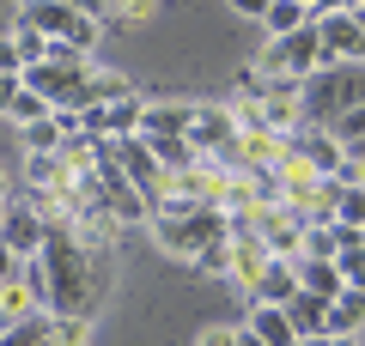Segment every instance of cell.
<instances>
[{"label": "cell", "instance_id": "1", "mask_svg": "<svg viewBox=\"0 0 365 346\" xmlns=\"http://www.w3.org/2000/svg\"><path fill=\"white\" fill-rule=\"evenodd\" d=\"M37 273H43V304H49L55 316H91V310L110 298L104 249H86L67 225H49Z\"/></svg>", "mask_w": 365, "mask_h": 346}, {"label": "cell", "instance_id": "2", "mask_svg": "<svg viewBox=\"0 0 365 346\" xmlns=\"http://www.w3.org/2000/svg\"><path fill=\"white\" fill-rule=\"evenodd\" d=\"M299 103H304V128H335L353 103H365V61L317 67V73L299 85Z\"/></svg>", "mask_w": 365, "mask_h": 346}, {"label": "cell", "instance_id": "3", "mask_svg": "<svg viewBox=\"0 0 365 346\" xmlns=\"http://www.w3.org/2000/svg\"><path fill=\"white\" fill-rule=\"evenodd\" d=\"M153 237L170 249V256H189V261H195L207 243L232 237V213H225V206H213V201L182 206V213H153Z\"/></svg>", "mask_w": 365, "mask_h": 346}, {"label": "cell", "instance_id": "4", "mask_svg": "<svg viewBox=\"0 0 365 346\" xmlns=\"http://www.w3.org/2000/svg\"><path fill=\"white\" fill-rule=\"evenodd\" d=\"M19 25L43 31V37H55V43H73V49H91V43H98V13H86L73 0H25Z\"/></svg>", "mask_w": 365, "mask_h": 346}, {"label": "cell", "instance_id": "5", "mask_svg": "<svg viewBox=\"0 0 365 346\" xmlns=\"http://www.w3.org/2000/svg\"><path fill=\"white\" fill-rule=\"evenodd\" d=\"M37 310H49V304H43V273H37V261H25L13 280L0 285V334L19 328V322H31Z\"/></svg>", "mask_w": 365, "mask_h": 346}, {"label": "cell", "instance_id": "6", "mask_svg": "<svg viewBox=\"0 0 365 346\" xmlns=\"http://www.w3.org/2000/svg\"><path fill=\"white\" fill-rule=\"evenodd\" d=\"M43 237H49V219H43L31 201H6V219H0V243L13 249V256L37 261V256H43Z\"/></svg>", "mask_w": 365, "mask_h": 346}, {"label": "cell", "instance_id": "7", "mask_svg": "<svg viewBox=\"0 0 365 346\" xmlns=\"http://www.w3.org/2000/svg\"><path fill=\"white\" fill-rule=\"evenodd\" d=\"M317 37H323V67L365 61V31L353 13H317Z\"/></svg>", "mask_w": 365, "mask_h": 346}, {"label": "cell", "instance_id": "8", "mask_svg": "<svg viewBox=\"0 0 365 346\" xmlns=\"http://www.w3.org/2000/svg\"><path fill=\"white\" fill-rule=\"evenodd\" d=\"M237 134H244V128H237V115H232V110H213V103H201V110H195V128H189V140H195V152L213 158V152H225Z\"/></svg>", "mask_w": 365, "mask_h": 346}, {"label": "cell", "instance_id": "9", "mask_svg": "<svg viewBox=\"0 0 365 346\" xmlns=\"http://www.w3.org/2000/svg\"><path fill=\"white\" fill-rule=\"evenodd\" d=\"M299 298V261L292 256H274L262 268V280L250 285V304H292Z\"/></svg>", "mask_w": 365, "mask_h": 346}, {"label": "cell", "instance_id": "10", "mask_svg": "<svg viewBox=\"0 0 365 346\" xmlns=\"http://www.w3.org/2000/svg\"><path fill=\"white\" fill-rule=\"evenodd\" d=\"M189 128H195V103H146V115H140L146 140H165V134H182L189 140Z\"/></svg>", "mask_w": 365, "mask_h": 346}, {"label": "cell", "instance_id": "11", "mask_svg": "<svg viewBox=\"0 0 365 346\" xmlns=\"http://www.w3.org/2000/svg\"><path fill=\"white\" fill-rule=\"evenodd\" d=\"M244 328H256V334H262V340H268V346H299V328H292L287 304H250Z\"/></svg>", "mask_w": 365, "mask_h": 346}, {"label": "cell", "instance_id": "12", "mask_svg": "<svg viewBox=\"0 0 365 346\" xmlns=\"http://www.w3.org/2000/svg\"><path fill=\"white\" fill-rule=\"evenodd\" d=\"M299 285H304V292H317V298H329V304L347 292V280H341L335 256H299Z\"/></svg>", "mask_w": 365, "mask_h": 346}, {"label": "cell", "instance_id": "13", "mask_svg": "<svg viewBox=\"0 0 365 346\" xmlns=\"http://www.w3.org/2000/svg\"><path fill=\"white\" fill-rule=\"evenodd\" d=\"M287 316H292V328H299V334L329 340V298H317V292H304V285H299V298L287 304Z\"/></svg>", "mask_w": 365, "mask_h": 346}, {"label": "cell", "instance_id": "14", "mask_svg": "<svg viewBox=\"0 0 365 346\" xmlns=\"http://www.w3.org/2000/svg\"><path fill=\"white\" fill-rule=\"evenodd\" d=\"M0 346H61V322H55V310H37L31 322L0 334Z\"/></svg>", "mask_w": 365, "mask_h": 346}, {"label": "cell", "instance_id": "15", "mask_svg": "<svg viewBox=\"0 0 365 346\" xmlns=\"http://www.w3.org/2000/svg\"><path fill=\"white\" fill-rule=\"evenodd\" d=\"M311 19H317V6H311V0H274L262 25H268V37H292V31H304Z\"/></svg>", "mask_w": 365, "mask_h": 346}, {"label": "cell", "instance_id": "16", "mask_svg": "<svg viewBox=\"0 0 365 346\" xmlns=\"http://www.w3.org/2000/svg\"><path fill=\"white\" fill-rule=\"evenodd\" d=\"M359 322H365V292L347 285V292L329 304V334H359Z\"/></svg>", "mask_w": 365, "mask_h": 346}, {"label": "cell", "instance_id": "17", "mask_svg": "<svg viewBox=\"0 0 365 346\" xmlns=\"http://www.w3.org/2000/svg\"><path fill=\"white\" fill-rule=\"evenodd\" d=\"M19 134H25V146H31V152H61V146H67L61 115H43V122H31V128H19Z\"/></svg>", "mask_w": 365, "mask_h": 346}, {"label": "cell", "instance_id": "18", "mask_svg": "<svg viewBox=\"0 0 365 346\" xmlns=\"http://www.w3.org/2000/svg\"><path fill=\"white\" fill-rule=\"evenodd\" d=\"M19 122V128H31V122H43V115H55V103L43 98V91H31V85H19V98H13V110H6Z\"/></svg>", "mask_w": 365, "mask_h": 346}, {"label": "cell", "instance_id": "19", "mask_svg": "<svg viewBox=\"0 0 365 346\" xmlns=\"http://www.w3.org/2000/svg\"><path fill=\"white\" fill-rule=\"evenodd\" d=\"M335 268H341V280H347V285H359V292H365V237L335 249Z\"/></svg>", "mask_w": 365, "mask_h": 346}, {"label": "cell", "instance_id": "20", "mask_svg": "<svg viewBox=\"0 0 365 346\" xmlns=\"http://www.w3.org/2000/svg\"><path fill=\"white\" fill-rule=\"evenodd\" d=\"M91 91H98V103H122V98H134V79H122V73H98V67H91Z\"/></svg>", "mask_w": 365, "mask_h": 346}, {"label": "cell", "instance_id": "21", "mask_svg": "<svg viewBox=\"0 0 365 346\" xmlns=\"http://www.w3.org/2000/svg\"><path fill=\"white\" fill-rule=\"evenodd\" d=\"M13 43H19V55H25V67L49 61V37H43V31H31V25H13Z\"/></svg>", "mask_w": 365, "mask_h": 346}, {"label": "cell", "instance_id": "22", "mask_svg": "<svg viewBox=\"0 0 365 346\" xmlns=\"http://www.w3.org/2000/svg\"><path fill=\"white\" fill-rule=\"evenodd\" d=\"M335 249H341L335 225H304V249L299 256H335Z\"/></svg>", "mask_w": 365, "mask_h": 346}, {"label": "cell", "instance_id": "23", "mask_svg": "<svg viewBox=\"0 0 365 346\" xmlns=\"http://www.w3.org/2000/svg\"><path fill=\"white\" fill-rule=\"evenodd\" d=\"M195 268H201V273H232V237H220V243H207V249L195 256Z\"/></svg>", "mask_w": 365, "mask_h": 346}, {"label": "cell", "instance_id": "24", "mask_svg": "<svg viewBox=\"0 0 365 346\" xmlns=\"http://www.w3.org/2000/svg\"><path fill=\"white\" fill-rule=\"evenodd\" d=\"M329 134H335L341 146H353V140H365V103H353V110L341 115V122H335V128H329Z\"/></svg>", "mask_w": 365, "mask_h": 346}, {"label": "cell", "instance_id": "25", "mask_svg": "<svg viewBox=\"0 0 365 346\" xmlns=\"http://www.w3.org/2000/svg\"><path fill=\"white\" fill-rule=\"evenodd\" d=\"M153 6L158 0H116V13H104V19H110V31H122V19H153Z\"/></svg>", "mask_w": 365, "mask_h": 346}, {"label": "cell", "instance_id": "26", "mask_svg": "<svg viewBox=\"0 0 365 346\" xmlns=\"http://www.w3.org/2000/svg\"><path fill=\"white\" fill-rule=\"evenodd\" d=\"M0 73H25V55H19L13 31H0Z\"/></svg>", "mask_w": 365, "mask_h": 346}, {"label": "cell", "instance_id": "27", "mask_svg": "<svg viewBox=\"0 0 365 346\" xmlns=\"http://www.w3.org/2000/svg\"><path fill=\"white\" fill-rule=\"evenodd\" d=\"M61 322V346H86V322L91 316H55Z\"/></svg>", "mask_w": 365, "mask_h": 346}, {"label": "cell", "instance_id": "28", "mask_svg": "<svg viewBox=\"0 0 365 346\" xmlns=\"http://www.w3.org/2000/svg\"><path fill=\"white\" fill-rule=\"evenodd\" d=\"M19 85H25V79H19V73H0V115L13 110V98H19Z\"/></svg>", "mask_w": 365, "mask_h": 346}, {"label": "cell", "instance_id": "29", "mask_svg": "<svg viewBox=\"0 0 365 346\" xmlns=\"http://www.w3.org/2000/svg\"><path fill=\"white\" fill-rule=\"evenodd\" d=\"M19 268H25V256H13V249H6V243H0V285H6V280H13V273Z\"/></svg>", "mask_w": 365, "mask_h": 346}, {"label": "cell", "instance_id": "30", "mask_svg": "<svg viewBox=\"0 0 365 346\" xmlns=\"http://www.w3.org/2000/svg\"><path fill=\"white\" fill-rule=\"evenodd\" d=\"M195 346H237V328H213V334H201Z\"/></svg>", "mask_w": 365, "mask_h": 346}, {"label": "cell", "instance_id": "31", "mask_svg": "<svg viewBox=\"0 0 365 346\" xmlns=\"http://www.w3.org/2000/svg\"><path fill=\"white\" fill-rule=\"evenodd\" d=\"M232 6H237L244 19H268V6H274V0H232Z\"/></svg>", "mask_w": 365, "mask_h": 346}, {"label": "cell", "instance_id": "32", "mask_svg": "<svg viewBox=\"0 0 365 346\" xmlns=\"http://www.w3.org/2000/svg\"><path fill=\"white\" fill-rule=\"evenodd\" d=\"M365 0H317V13H359Z\"/></svg>", "mask_w": 365, "mask_h": 346}, {"label": "cell", "instance_id": "33", "mask_svg": "<svg viewBox=\"0 0 365 346\" xmlns=\"http://www.w3.org/2000/svg\"><path fill=\"white\" fill-rule=\"evenodd\" d=\"M237 346H268V340H262L256 328H237Z\"/></svg>", "mask_w": 365, "mask_h": 346}, {"label": "cell", "instance_id": "34", "mask_svg": "<svg viewBox=\"0 0 365 346\" xmlns=\"http://www.w3.org/2000/svg\"><path fill=\"white\" fill-rule=\"evenodd\" d=\"M323 346H353V334H329V340Z\"/></svg>", "mask_w": 365, "mask_h": 346}, {"label": "cell", "instance_id": "35", "mask_svg": "<svg viewBox=\"0 0 365 346\" xmlns=\"http://www.w3.org/2000/svg\"><path fill=\"white\" fill-rule=\"evenodd\" d=\"M0 201H13V189H6V170H0Z\"/></svg>", "mask_w": 365, "mask_h": 346}, {"label": "cell", "instance_id": "36", "mask_svg": "<svg viewBox=\"0 0 365 346\" xmlns=\"http://www.w3.org/2000/svg\"><path fill=\"white\" fill-rule=\"evenodd\" d=\"M299 346H323V340H311V334H299Z\"/></svg>", "mask_w": 365, "mask_h": 346}, {"label": "cell", "instance_id": "37", "mask_svg": "<svg viewBox=\"0 0 365 346\" xmlns=\"http://www.w3.org/2000/svg\"><path fill=\"white\" fill-rule=\"evenodd\" d=\"M353 19H359V31H365V6H359V13H353Z\"/></svg>", "mask_w": 365, "mask_h": 346}, {"label": "cell", "instance_id": "38", "mask_svg": "<svg viewBox=\"0 0 365 346\" xmlns=\"http://www.w3.org/2000/svg\"><path fill=\"white\" fill-rule=\"evenodd\" d=\"M0 219H6V201H0Z\"/></svg>", "mask_w": 365, "mask_h": 346}, {"label": "cell", "instance_id": "39", "mask_svg": "<svg viewBox=\"0 0 365 346\" xmlns=\"http://www.w3.org/2000/svg\"><path fill=\"white\" fill-rule=\"evenodd\" d=\"M311 6H317V0H311Z\"/></svg>", "mask_w": 365, "mask_h": 346}]
</instances>
